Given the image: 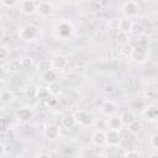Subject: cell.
Instances as JSON below:
<instances>
[{"label": "cell", "instance_id": "obj_9", "mask_svg": "<svg viewBox=\"0 0 158 158\" xmlns=\"http://www.w3.org/2000/svg\"><path fill=\"white\" fill-rule=\"evenodd\" d=\"M51 62H52L53 69H56V70H63V69L67 67V64H68L67 58H65L64 56H62V54H56V56H53V57L51 58Z\"/></svg>", "mask_w": 158, "mask_h": 158}, {"label": "cell", "instance_id": "obj_41", "mask_svg": "<svg viewBox=\"0 0 158 158\" xmlns=\"http://www.w3.org/2000/svg\"><path fill=\"white\" fill-rule=\"evenodd\" d=\"M151 157H158V153H153V154H151Z\"/></svg>", "mask_w": 158, "mask_h": 158}, {"label": "cell", "instance_id": "obj_24", "mask_svg": "<svg viewBox=\"0 0 158 158\" xmlns=\"http://www.w3.org/2000/svg\"><path fill=\"white\" fill-rule=\"evenodd\" d=\"M121 118H122L123 126H128L133 120H136L135 114L132 111H125L123 114H121Z\"/></svg>", "mask_w": 158, "mask_h": 158}, {"label": "cell", "instance_id": "obj_5", "mask_svg": "<svg viewBox=\"0 0 158 158\" xmlns=\"http://www.w3.org/2000/svg\"><path fill=\"white\" fill-rule=\"evenodd\" d=\"M15 115H16L17 120L20 122H23V123L30 122L33 118V111H32L31 107H27V106H22L20 109H17L16 112H15Z\"/></svg>", "mask_w": 158, "mask_h": 158}, {"label": "cell", "instance_id": "obj_28", "mask_svg": "<svg viewBox=\"0 0 158 158\" xmlns=\"http://www.w3.org/2000/svg\"><path fill=\"white\" fill-rule=\"evenodd\" d=\"M131 33H132L133 36H141V35H143V33H144V27H143V25H142V23H138V22L133 23V25H132V28H131Z\"/></svg>", "mask_w": 158, "mask_h": 158}, {"label": "cell", "instance_id": "obj_27", "mask_svg": "<svg viewBox=\"0 0 158 158\" xmlns=\"http://www.w3.org/2000/svg\"><path fill=\"white\" fill-rule=\"evenodd\" d=\"M48 90H49V93H51V95H58V94H60V91H62V86H60V84L58 83V81H54V83H51V84H48Z\"/></svg>", "mask_w": 158, "mask_h": 158}, {"label": "cell", "instance_id": "obj_30", "mask_svg": "<svg viewBox=\"0 0 158 158\" xmlns=\"http://www.w3.org/2000/svg\"><path fill=\"white\" fill-rule=\"evenodd\" d=\"M9 56H10V49L6 46H4V44L0 46V60L1 62L6 60L9 58Z\"/></svg>", "mask_w": 158, "mask_h": 158}, {"label": "cell", "instance_id": "obj_19", "mask_svg": "<svg viewBox=\"0 0 158 158\" xmlns=\"http://www.w3.org/2000/svg\"><path fill=\"white\" fill-rule=\"evenodd\" d=\"M133 22L130 20V17L127 19H120V23H118V31L125 32V33H131V28H132Z\"/></svg>", "mask_w": 158, "mask_h": 158}, {"label": "cell", "instance_id": "obj_10", "mask_svg": "<svg viewBox=\"0 0 158 158\" xmlns=\"http://www.w3.org/2000/svg\"><path fill=\"white\" fill-rule=\"evenodd\" d=\"M20 10L25 15H31L35 11H37V6L33 0H22L20 2Z\"/></svg>", "mask_w": 158, "mask_h": 158}, {"label": "cell", "instance_id": "obj_35", "mask_svg": "<svg viewBox=\"0 0 158 158\" xmlns=\"http://www.w3.org/2000/svg\"><path fill=\"white\" fill-rule=\"evenodd\" d=\"M1 1V4L4 5V6H6V7H14L17 2H19V0H0Z\"/></svg>", "mask_w": 158, "mask_h": 158}, {"label": "cell", "instance_id": "obj_40", "mask_svg": "<svg viewBox=\"0 0 158 158\" xmlns=\"http://www.w3.org/2000/svg\"><path fill=\"white\" fill-rule=\"evenodd\" d=\"M79 1H81V2H91L93 0H79Z\"/></svg>", "mask_w": 158, "mask_h": 158}, {"label": "cell", "instance_id": "obj_37", "mask_svg": "<svg viewBox=\"0 0 158 158\" xmlns=\"http://www.w3.org/2000/svg\"><path fill=\"white\" fill-rule=\"evenodd\" d=\"M80 156L81 157H94V156H96V152L95 151H93V149H85L84 152H81L80 153Z\"/></svg>", "mask_w": 158, "mask_h": 158}, {"label": "cell", "instance_id": "obj_7", "mask_svg": "<svg viewBox=\"0 0 158 158\" xmlns=\"http://www.w3.org/2000/svg\"><path fill=\"white\" fill-rule=\"evenodd\" d=\"M43 135H44V137L47 139L54 141V139H57L60 136V127L57 126V125H54V123H49V125H47L44 127Z\"/></svg>", "mask_w": 158, "mask_h": 158}, {"label": "cell", "instance_id": "obj_29", "mask_svg": "<svg viewBox=\"0 0 158 158\" xmlns=\"http://www.w3.org/2000/svg\"><path fill=\"white\" fill-rule=\"evenodd\" d=\"M21 65H22L23 70H28L35 65V62L31 57H23V58H21Z\"/></svg>", "mask_w": 158, "mask_h": 158}, {"label": "cell", "instance_id": "obj_32", "mask_svg": "<svg viewBox=\"0 0 158 158\" xmlns=\"http://www.w3.org/2000/svg\"><path fill=\"white\" fill-rule=\"evenodd\" d=\"M127 37H128V33H125V32L118 31V33L116 36V40H117V42H120L121 44H123V43H127Z\"/></svg>", "mask_w": 158, "mask_h": 158}, {"label": "cell", "instance_id": "obj_11", "mask_svg": "<svg viewBox=\"0 0 158 158\" xmlns=\"http://www.w3.org/2000/svg\"><path fill=\"white\" fill-rule=\"evenodd\" d=\"M142 117L146 121H154L158 118V107L157 106H148L143 109L142 111Z\"/></svg>", "mask_w": 158, "mask_h": 158}, {"label": "cell", "instance_id": "obj_12", "mask_svg": "<svg viewBox=\"0 0 158 158\" xmlns=\"http://www.w3.org/2000/svg\"><path fill=\"white\" fill-rule=\"evenodd\" d=\"M116 111H117V106H116V104H115L114 101L106 100V101L102 102V105H101V112H102L105 116L109 117V116L116 114Z\"/></svg>", "mask_w": 158, "mask_h": 158}, {"label": "cell", "instance_id": "obj_18", "mask_svg": "<svg viewBox=\"0 0 158 158\" xmlns=\"http://www.w3.org/2000/svg\"><path fill=\"white\" fill-rule=\"evenodd\" d=\"M77 120H75V116L74 115H65L63 118H62V126L67 130H72L77 126Z\"/></svg>", "mask_w": 158, "mask_h": 158}, {"label": "cell", "instance_id": "obj_16", "mask_svg": "<svg viewBox=\"0 0 158 158\" xmlns=\"http://www.w3.org/2000/svg\"><path fill=\"white\" fill-rule=\"evenodd\" d=\"M58 30H59V35H60L62 37H68V36H70L72 32H73V26H72V23L68 22V21H62V22L59 23V26H58Z\"/></svg>", "mask_w": 158, "mask_h": 158}, {"label": "cell", "instance_id": "obj_25", "mask_svg": "<svg viewBox=\"0 0 158 158\" xmlns=\"http://www.w3.org/2000/svg\"><path fill=\"white\" fill-rule=\"evenodd\" d=\"M133 48L135 47L132 44H130L128 42L127 43H123L121 46V53H122V56H125L126 58H131V56L133 53Z\"/></svg>", "mask_w": 158, "mask_h": 158}, {"label": "cell", "instance_id": "obj_39", "mask_svg": "<svg viewBox=\"0 0 158 158\" xmlns=\"http://www.w3.org/2000/svg\"><path fill=\"white\" fill-rule=\"evenodd\" d=\"M37 157H51V154L49 153H40Z\"/></svg>", "mask_w": 158, "mask_h": 158}, {"label": "cell", "instance_id": "obj_15", "mask_svg": "<svg viewBox=\"0 0 158 158\" xmlns=\"http://www.w3.org/2000/svg\"><path fill=\"white\" fill-rule=\"evenodd\" d=\"M6 69H7V73H11V74H17L22 70V65H21V59H11L7 62L6 64Z\"/></svg>", "mask_w": 158, "mask_h": 158}, {"label": "cell", "instance_id": "obj_8", "mask_svg": "<svg viewBox=\"0 0 158 158\" xmlns=\"http://www.w3.org/2000/svg\"><path fill=\"white\" fill-rule=\"evenodd\" d=\"M106 122H107V128H112V130H122L123 127V122H122V118H121V115H117V114H114L111 116H109L106 118Z\"/></svg>", "mask_w": 158, "mask_h": 158}, {"label": "cell", "instance_id": "obj_4", "mask_svg": "<svg viewBox=\"0 0 158 158\" xmlns=\"http://www.w3.org/2000/svg\"><path fill=\"white\" fill-rule=\"evenodd\" d=\"M74 116H75L77 123L80 125V126H85L86 127V126H91L94 123L93 116L88 111H85V110H78V111H75Z\"/></svg>", "mask_w": 158, "mask_h": 158}, {"label": "cell", "instance_id": "obj_22", "mask_svg": "<svg viewBox=\"0 0 158 158\" xmlns=\"http://www.w3.org/2000/svg\"><path fill=\"white\" fill-rule=\"evenodd\" d=\"M42 79H43L44 83H48V84L57 81V72H56V69L52 68V69L47 70L46 73H43L42 74Z\"/></svg>", "mask_w": 158, "mask_h": 158}, {"label": "cell", "instance_id": "obj_36", "mask_svg": "<svg viewBox=\"0 0 158 158\" xmlns=\"http://www.w3.org/2000/svg\"><path fill=\"white\" fill-rule=\"evenodd\" d=\"M95 125H96V128H98V130L105 131V128H107V122H106V120H99Z\"/></svg>", "mask_w": 158, "mask_h": 158}, {"label": "cell", "instance_id": "obj_34", "mask_svg": "<svg viewBox=\"0 0 158 158\" xmlns=\"http://www.w3.org/2000/svg\"><path fill=\"white\" fill-rule=\"evenodd\" d=\"M7 153V147H6V143L4 141L0 142V158H5Z\"/></svg>", "mask_w": 158, "mask_h": 158}, {"label": "cell", "instance_id": "obj_33", "mask_svg": "<svg viewBox=\"0 0 158 158\" xmlns=\"http://www.w3.org/2000/svg\"><path fill=\"white\" fill-rule=\"evenodd\" d=\"M141 156V153L138 152V151H136V149H128V151H126L125 153H123V157H139Z\"/></svg>", "mask_w": 158, "mask_h": 158}, {"label": "cell", "instance_id": "obj_17", "mask_svg": "<svg viewBox=\"0 0 158 158\" xmlns=\"http://www.w3.org/2000/svg\"><path fill=\"white\" fill-rule=\"evenodd\" d=\"M14 100H15V95H14V93L11 90L5 89V90L1 91V94H0V101H1L2 105H10Z\"/></svg>", "mask_w": 158, "mask_h": 158}, {"label": "cell", "instance_id": "obj_2", "mask_svg": "<svg viewBox=\"0 0 158 158\" xmlns=\"http://www.w3.org/2000/svg\"><path fill=\"white\" fill-rule=\"evenodd\" d=\"M121 133L118 130H112V128H107L105 131V144H107L109 147H117L121 143Z\"/></svg>", "mask_w": 158, "mask_h": 158}, {"label": "cell", "instance_id": "obj_20", "mask_svg": "<svg viewBox=\"0 0 158 158\" xmlns=\"http://www.w3.org/2000/svg\"><path fill=\"white\" fill-rule=\"evenodd\" d=\"M127 130L131 135H138L139 132H142L143 130V125L139 120H133L128 126H127Z\"/></svg>", "mask_w": 158, "mask_h": 158}, {"label": "cell", "instance_id": "obj_38", "mask_svg": "<svg viewBox=\"0 0 158 158\" xmlns=\"http://www.w3.org/2000/svg\"><path fill=\"white\" fill-rule=\"evenodd\" d=\"M151 143H152V146H153L154 148H158V133H156V135L152 137Z\"/></svg>", "mask_w": 158, "mask_h": 158}, {"label": "cell", "instance_id": "obj_1", "mask_svg": "<svg viewBox=\"0 0 158 158\" xmlns=\"http://www.w3.org/2000/svg\"><path fill=\"white\" fill-rule=\"evenodd\" d=\"M37 37H38V28L33 25H27L19 30V38L22 41L31 42Z\"/></svg>", "mask_w": 158, "mask_h": 158}, {"label": "cell", "instance_id": "obj_14", "mask_svg": "<svg viewBox=\"0 0 158 158\" xmlns=\"http://www.w3.org/2000/svg\"><path fill=\"white\" fill-rule=\"evenodd\" d=\"M91 142L96 147H101L105 144V131L102 130H96L91 135Z\"/></svg>", "mask_w": 158, "mask_h": 158}, {"label": "cell", "instance_id": "obj_21", "mask_svg": "<svg viewBox=\"0 0 158 158\" xmlns=\"http://www.w3.org/2000/svg\"><path fill=\"white\" fill-rule=\"evenodd\" d=\"M36 68H37V70H38L41 74H43V73H46L47 70L52 69L53 67H52L51 59H41V60H38V63L36 64Z\"/></svg>", "mask_w": 158, "mask_h": 158}, {"label": "cell", "instance_id": "obj_26", "mask_svg": "<svg viewBox=\"0 0 158 158\" xmlns=\"http://www.w3.org/2000/svg\"><path fill=\"white\" fill-rule=\"evenodd\" d=\"M37 91H38V86H36V85H28L25 89V95L27 98H30V99H35V98H37Z\"/></svg>", "mask_w": 158, "mask_h": 158}, {"label": "cell", "instance_id": "obj_6", "mask_svg": "<svg viewBox=\"0 0 158 158\" xmlns=\"http://www.w3.org/2000/svg\"><path fill=\"white\" fill-rule=\"evenodd\" d=\"M122 11H123V14H125L127 17H135V16H137L138 12H139V6H138V4H137L136 1L128 0V1H126V2L122 5Z\"/></svg>", "mask_w": 158, "mask_h": 158}, {"label": "cell", "instance_id": "obj_3", "mask_svg": "<svg viewBox=\"0 0 158 158\" xmlns=\"http://www.w3.org/2000/svg\"><path fill=\"white\" fill-rule=\"evenodd\" d=\"M131 58L136 63H139V64L141 63H144L148 59V48L146 47V44L141 43V44L136 46L133 48V53H132Z\"/></svg>", "mask_w": 158, "mask_h": 158}, {"label": "cell", "instance_id": "obj_23", "mask_svg": "<svg viewBox=\"0 0 158 158\" xmlns=\"http://www.w3.org/2000/svg\"><path fill=\"white\" fill-rule=\"evenodd\" d=\"M51 96V93L48 90V88L46 86H38V91H37V98L38 100H48Z\"/></svg>", "mask_w": 158, "mask_h": 158}, {"label": "cell", "instance_id": "obj_31", "mask_svg": "<svg viewBox=\"0 0 158 158\" xmlns=\"http://www.w3.org/2000/svg\"><path fill=\"white\" fill-rule=\"evenodd\" d=\"M118 23H120V19H111L107 22V26L110 30H117L118 31Z\"/></svg>", "mask_w": 158, "mask_h": 158}, {"label": "cell", "instance_id": "obj_13", "mask_svg": "<svg viewBox=\"0 0 158 158\" xmlns=\"http://www.w3.org/2000/svg\"><path fill=\"white\" fill-rule=\"evenodd\" d=\"M53 11V7L49 2L47 1H42L37 5V14L41 16V17H48Z\"/></svg>", "mask_w": 158, "mask_h": 158}]
</instances>
